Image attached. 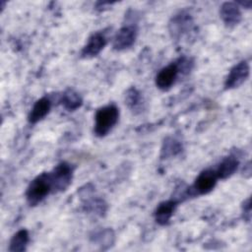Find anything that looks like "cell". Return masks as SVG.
I'll use <instances>...</instances> for the list:
<instances>
[{"label":"cell","instance_id":"cell-8","mask_svg":"<svg viewBox=\"0 0 252 252\" xmlns=\"http://www.w3.org/2000/svg\"><path fill=\"white\" fill-rule=\"evenodd\" d=\"M106 37L101 32L93 33L81 51L83 58H93L100 53L106 45Z\"/></svg>","mask_w":252,"mask_h":252},{"label":"cell","instance_id":"cell-9","mask_svg":"<svg viewBox=\"0 0 252 252\" xmlns=\"http://www.w3.org/2000/svg\"><path fill=\"white\" fill-rule=\"evenodd\" d=\"M220 16L226 27H234L241 21V12L236 2H224L220 8Z\"/></svg>","mask_w":252,"mask_h":252},{"label":"cell","instance_id":"cell-6","mask_svg":"<svg viewBox=\"0 0 252 252\" xmlns=\"http://www.w3.org/2000/svg\"><path fill=\"white\" fill-rule=\"evenodd\" d=\"M218 175L214 169L203 170L191 186L195 195H205L211 192L217 184Z\"/></svg>","mask_w":252,"mask_h":252},{"label":"cell","instance_id":"cell-17","mask_svg":"<svg viewBox=\"0 0 252 252\" xmlns=\"http://www.w3.org/2000/svg\"><path fill=\"white\" fill-rule=\"evenodd\" d=\"M180 152V146L174 140H166L164 142V147L162 148V153H165V156H174Z\"/></svg>","mask_w":252,"mask_h":252},{"label":"cell","instance_id":"cell-11","mask_svg":"<svg viewBox=\"0 0 252 252\" xmlns=\"http://www.w3.org/2000/svg\"><path fill=\"white\" fill-rule=\"evenodd\" d=\"M177 206L175 200H168L160 203L155 211V220L160 225H165L169 222L173 212Z\"/></svg>","mask_w":252,"mask_h":252},{"label":"cell","instance_id":"cell-18","mask_svg":"<svg viewBox=\"0 0 252 252\" xmlns=\"http://www.w3.org/2000/svg\"><path fill=\"white\" fill-rule=\"evenodd\" d=\"M237 5H241L243 6L244 8H247V9H250L251 5H252V1L251 0H247V1H239V2H236Z\"/></svg>","mask_w":252,"mask_h":252},{"label":"cell","instance_id":"cell-14","mask_svg":"<svg viewBox=\"0 0 252 252\" xmlns=\"http://www.w3.org/2000/svg\"><path fill=\"white\" fill-rule=\"evenodd\" d=\"M60 102L66 110L74 111L82 105L83 99L77 92L72 89H68L63 93L60 98Z\"/></svg>","mask_w":252,"mask_h":252},{"label":"cell","instance_id":"cell-5","mask_svg":"<svg viewBox=\"0 0 252 252\" xmlns=\"http://www.w3.org/2000/svg\"><path fill=\"white\" fill-rule=\"evenodd\" d=\"M180 68L178 62L170 63L166 67H163L156 76V86L161 91L169 90L175 83Z\"/></svg>","mask_w":252,"mask_h":252},{"label":"cell","instance_id":"cell-4","mask_svg":"<svg viewBox=\"0 0 252 252\" xmlns=\"http://www.w3.org/2000/svg\"><path fill=\"white\" fill-rule=\"evenodd\" d=\"M249 64L246 61H240L235 64L224 81V89L231 90L241 86L249 77Z\"/></svg>","mask_w":252,"mask_h":252},{"label":"cell","instance_id":"cell-10","mask_svg":"<svg viewBox=\"0 0 252 252\" xmlns=\"http://www.w3.org/2000/svg\"><path fill=\"white\" fill-rule=\"evenodd\" d=\"M50 108H51V101L48 97L43 96L37 99L34 102L29 114V117H28L29 122L32 124H35L38 121L42 120L49 113Z\"/></svg>","mask_w":252,"mask_h":252},{"label":"cell","instance_id":"cell-16","mask_svg":"<svg viewBox=\"0 0 252 252\" xmlns=\"http://www.w3.org/2000/svg\"><path fill=\"white\" fill-rule=\"evenodd\" d=\"M125 103L131 109H136L141 104V94L135 88H131L127 91L125 96Z\"/></svg>","mask_w":252,"mask_h":252},{"label":"cell","instance_id":"cell-1","mask_svg":"<svg viewBox=\"0 0 252 252\" xmlns=\"http://www.w3.org/2000/svg\"><path fill=\"white\" fill-rule=\"evenodd\" d=\"M53 192L49 172H43L32 180L26 191V198L31 206H35Z\"/></svg>","mask_w":252,"mask_h":252},{"label":"cell","instance_id":"cell-7","mask_svg":"<svg viewBox=\"0 0 252 252\" xmlns=\"http://www.w3.org/2000/svg\"><path fill=\"white\" fill-rule=\"evenodd\" d=\"M137 37V28L133 25L123 26L114 35L112 46L115 50H124L131 47Z\"/></svg>","mask_w":252,"mask_h":252},{"label":"cell","instance_id":"cell-3","mask_svg":"<svg viewBox=\"0 0 252 252\" xmlns=\"http://www.w3.org/2000/svg\"><path fill=\"white\" fill-rule=\"evenodd\" d=\"M73 167L68 162L58 163L49 173L51 177L53 192H62L66 190L73 179Z\"/></svg>","mask_w":252,"mask_h":252},{"label":"cell","instance_id":"cell-13","mask_svg":"<svg viewBox=\"0 0 252 252\" xmlns=\"http://www.w3.org/2000/svg\"><path fill=\"white\" fill-rule=\"evenodd\" d=\"M238 164H239V161L235 157L229 156L224 158L219 164L218 168L216 169L218 178L226 179L230 177L237 170Z\"/></svg>","mask_w":252,"mask_h":252},{"label":"cell","instance_id":"cell-12","mask_svg":"<svg viewBox=\"0 0 252 252\" xmlns=\"http://www.w3.org/2000/svg\"><path fill=\"white\" fill-rule=\"evenodd\" d=\"M191 26V18L185 14L176 15L169 24V31L173 37L182 35Z\"/></svg>","mask_w":252,"mask_h":252},{"label":"cell","instance_id":"cell-15","mask_svg":"<svg viewBox=\"0 0 252 252\" xmlns=\"http://www.w3.org/2000/svg\"><path fill=\"white\" fill-rule=\"evenodd\" d=\"M30 240L29 232L27 229L18 230L11 238L9 251L11 252H23L26 251Z\"/></svg>","mask_w":252,"mask_h":252},{"label":"cell","instance_id":"cell-2","mask_svg":"<svg viewBox=\"0 0 252 252\" xmlns=\"http://www.w3.org/2000/svg\"><path fill=\"white\" fill-rule=\"evenodd\" d=\"M119 118V109L114 104L100 107L94 116V133L97 137L106 136L115 126Z\"/></svg>","mask_w":252,"mask_h":252}]
</instances>
